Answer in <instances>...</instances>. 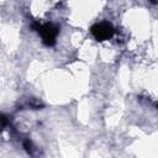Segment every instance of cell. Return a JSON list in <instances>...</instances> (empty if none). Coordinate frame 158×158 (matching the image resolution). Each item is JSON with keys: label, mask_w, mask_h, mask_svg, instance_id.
Masks as SVG:
<instances>
[{"label": "cell", "mask_w": 158, "mask_h": 158, "mask_svg": "<svg viewBox=\"0 0 158 158\" xmlns=\"http://www.w3.org/2000/svg\"><path fill=\"white\" fill-rule=\"evenodd\" d=\"M94 33L98 38H105L109 37L111 35V27L107 23H101L98 25L96 27H94Z\"/></svg>", "instance_id": "cell-1"}]
</instances>
